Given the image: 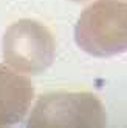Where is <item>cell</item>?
Instances as JSON below:
<instances>
[{"label": "cell", "mask_w": 127, "mask_h": 128, "mask_svg": "<svg viewBox=\"0 0 127 128\" xmlns=\"http://www.w3.org/2000/svg\"><path fill=\"white\" fill-rule=\"evenodd\" d=\"M75 39L84 52L112 57L127 51V0H96L81 12Z\"/></svg>", "instance_id": "cell-1"}, {"label": "cell", "mask_w": 127, "mask_h": 128, "mask_svg": "<svg viewBox=\"0 0 127 128\" xmlns=\"http://www.w3.org/2000/svg\"><path fill=\"white\" fill-rule=\"evenodd\" d=\"M3 59L8 66L22 74H40L56 54V40L45 25L22 19L6 30L3 36Z\"/></svg>", "instance_id": "cell-2"}, {"label": "cell", "mask_w": 127, "mask_h": 128, "mask_svg": "<svg viewBox=\"0 0 127 128\" xmlns=\"http://www.w3.org/2000/svg\"><path fill=\"white\" fill-rule=\"evenodd\" d=\"M105 111L90 93H51L42 96L28 126H104Z\"/></svg>", "instance_id": "cell-3"}, {"label": "cell", "mask_w": 127, "mask_h": 128, "mask_svg": "<svg viewBox=\"0 0 127 128\" xmlns=\"http://www.w3.org/2000/svg\"><path fill=\"white\" fill-rule=\"evenodd\" d=\"M34 97L31 80L8 65H0V126L19 124Z\"/></svg>", "instance_id": "cell-4"}, {"label": "cell", "mask_w": 127, "mask_h": 128, "mask_svg": "<svg viewBox=\"0 0 127 128\" xmlns=\"http://www.w3.org/2000/svg\"><path fill=\"white\" fill-rule=\"evenodd\" d=\"M73 2H87V0H73Z\"/></svg>", "instance_id": "cell-5"}]
</instances>
